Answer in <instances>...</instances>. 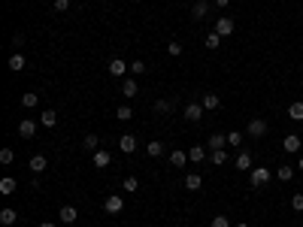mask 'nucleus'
<instances>
[{
    "instance_id": "obj_1",
    "label": "nucleus",
    "mask_w": 303,
    "mask_h": 227,
    "mask_svg": "<svg viewBox=\"0 0 303 227\" xmlns=\"http://www.w3.org/2000/svg\"><path fill=\"white\" fill-rule=\"evenodd\" d=\"M270 179H273V173L267 170V167H255L252 173H248V182H252V188H264Z\"/></svg>"
},
{
    "instance_id": "obj_2",
    "label": "nucleus",
    "mask_w": 303,
    "mask_h": 227,
    "mask_svg": "<svg viewBox=\"0 0 303 227\" xmlns=\"http://www.w3.org/2000/svg\"><path fill=\"white\" fill-rule=\"evenodd\" d=\"M121 209H124V197H121V194H110V197L103 200V212H110V215H118Z\"/></svg>"
},
{
    "instance_id": "obj_3",
    "label": "nucleus",
    "mask_w": 303,
    "mask_h": 227,
    "mask_svg": "<svg viewBox=\"0 0 303 227\" xmlns=\"http://www.w3.org/2000/svg\"><path fill=\"white\" fill-rule=\"evenodd\" d=\"M246 133L252 136V139H261L267 133V121L264 118H252V121H248V127H246Z\"/></svg>"
},
{
    "instance_id": "obj_4",
    "label": "nucleus",
    "mask_w": 303,
    "mask_h": 227,
    "mask_svg": "<svg viewBox=\"0 0 303 227\" xmlns=\"http://www.w3.org/2000/svg\"><path fill=\"white\" fill-rule=\"evenodd\" d=\"M234 30H237L234 19H227V15H224V19H216V33H219V37H230Z\"/></svg>"
},
{
    "instance_id": "obj_5",
    "label": "nucleus",
    "mask_w": 303,
    "mask_h": 227,
    "mask_svg": "<svg viewBox=\"0 0 303 227\" xmlns=\"http://www.w3.org/2000/svg\"><path fill=\"white\" fill-rule=\"evenodd\" d=\"M209 9H212V3H209V0H197V3L191 6V19H194V22L206 19V15H209Z\"/></svg>"
},
{
    "instance_id": "obj_6",
    "label": "nucleus",
    "mask_w": 303,
    "mask_h": 227,
    "mask_svg": "<svg viewBox=\"0 0 303 227\" xmlns=\"http://www.w3.org/2000/svg\"><path fill=\"white\" fill-rule=\"evenodd\" d=\"M91 164H94L97 170H106V167L112 164V154H110V151H103V149H97V151L91 154Z\"/></svg>"
},
{
    "instance_id": "obj_7",
    "label": "nucleus",
    "mask_w": 303,
    "mask_h": 227,
    "mask_svg": "<svg viewBox=\"0 0 303 227\" xmlns=\"http://www.w3.org/2000/svg\"><path fill=\"white\" fill-rule=\"evenodd\" d=\"M234 164H237V170H243V173H252V170H255L252 154H248V151H240L237 158H234Z\"/></svg>"
},
{
    "instance_id": "obj_8",
    "label": "nucleus",
    "mask_w": 303,
    "mask_h": 227,
    "mask_svg": "<svg viewBox=\"0 0 303 227\" xmlns=\"http://www.w3.org/2000/svg\"><path fill=\"white\" fill-rule=\"evenodd\" d=\"M128 70H131V64H124L121 58H112V61H110V76H115V79H121Z\"/></svg>"
},
{
    "instance_id": "obj_9",
    "label": "nucleus",
    "mask_w": 303,
    "mask_h": 227,
    "mask_svg": "<svg viewBox=\"0 0 303 227\" xmlns=\"http://www.w3.org/2000/svg\"><path fill=\"white\" fill-rule=\"evenodd\" d=\"M227 146V133H212L209 139H206V149L209 151H219V149H224Z\"/></svg>"
},
{
    "instance_id": "obj_10",
    "label": "nucleus",
    "mask_w": 303,
    "mask_h": 227,
    "mask_svg": "<svg viewBox=\"0 0 303 227\" xmlns=\"http://www.w3.org/2000/svg\"><path fill=\"white\" fill-rule=\"evenodd\" d=\"M282 146H285V151H288V154H297V151H300V146H303V139H300L297 133H288Z\"/></svg>"
},
{
    "instance_id": "obj_11",
    "label": "nucleus",
    "mask_w": 303,
    "mask_h": 227,
    "mask_svg": "<svg viewBox=\"0 0 303 227\" xmlns=\"http://www.w3.org/2000/svg\"><path fill=\"white\" fill-rule=\"evenodd\" d=\"M118 149H121L124 154H131V151H137V136H134V133H124V136L118 139Z\"/></svg>"
},
{
    "instance_id": "obj_12",
    "label": "nucleus",
    "mask_w": 303,
    "mask_h": 227,
    "mask_svg": "<svg viewBox=\"0 0 303 227\" xmlns=\"http://www.w3.org/2000/svg\"><path fill=\"white\" fill-rule=\"evenodd\" d=\"M30 173H33V176H40V173H46V167H49V161L43 158V154H33V158H30Z\"/></svg>"
},
{
    "instance_id": "obj_13",
    "label": "nucleus",
    "mask_w": 303,
    "mask_h": 227,
    "mask_svg": "<svg viewBox=\"0 0 303 227\" xmlns=\"http://www.w3.org/2000/svg\"><path fill=\"white\" fill-rule=\"evenodd\" d=\"M58 218H61L64 224H73V221L79 218V209H76V206H61V212H58Z\"/></svg>"
},
{
    "instance_id": "obj_14",
    "label": "nucleus",
    "mask_w": 303,
    "mask_h": 227,
    "mask_svg": "<svg viewBox=\"0 0 303 227\" xmlns=\"http://www.w3.org/2000/svg\"><path fill=\"white\" fill-rule=\"evenodd\" d=\"M200 106L209 109V112H216V109L221 106V100H219V94H203V97H200Z\"/></svg>"
},
{
    "instance_id": "obj_15",
    "label": "nucleus",
    "mask_w": 303,
    "mask_h": 227,
    "mask_svg": "<svg viewBox=\"0 0 303 227\" xmlns=\"http://www.w3.org/2000/svg\"><path fill=\"white\" fill-rule=\"evenodd\" d=\"M121 94H124V97H128V100L139 94V91H137V79H134V76H128V79H124V82H121Z\"/></svg>"
},
{
    "instance_id": "obj_16",
    "label": "nucleus",
    "mask_w": 303,
    "mask_h": 227,
    "mask_svg": "<svg viewBox=\"0 0 303 227\" xmlns=\"http://www.w3.org/2000/svg\"><path fill=\"white\" fill-rule=\"evenodd\" d=\"M185 118L188 121H200L203 118V106H200V103H188V106H185Z\"/></svg>"
},
{
    "instance_id": "obj_17",
    "label": "nucleus",
    "mask_w": 303,
    "mask_h": 227,
    "mask_svg": "<svg viewBox=\"0 0 303 227\" xmlns=\"http://www.w3.org/2000/svg\"><path fill=\"white\" fill-rule=\"evenodd\" d=\"M33 133H37V125H33L30 118H25V121H19V136H25V139H30Z\"/></svg>"
},
{
    "instance_id": "obj_18",
    "label": "nucleus",
    "mask_w": 303,
    "mask_h": 227,
    "mask_svg": "<svg viewBox=\"0 0 303 227\" xmlns=\"http://www.w3.org/2000/svg\"><path fill=\"white\" fill-rule=\"evenodd\" d=\"M82 149H85V151H91V154H94V151L100 149V136H97V133H88V136L82 139Z\"/></svg>"
},
{
    "instance_id": "obj_19",
    "label": "nucleus",
    "mask_w": 303,
    "mask_h": 227,
    "mask_svg": "<svg viewBox=\"0 0 303 227\" xmlns=\"http://www.w3.org/2000/svg\"><path fill=\"white\" fill-rule=\"evenodd\" d=\"M294 173H297L294 167H288V164H282V167L276 170V179H279V182H291V179H294Z\"/></svg>"
},
{
    "instance_id": "obj_20",
    "label": "nucleus",
    "mask_w": 303,
    "mask_h": 227,
    "mask_svg": "<svg viewBox=\"0 0 303 227\" xmlns=\"http://www.w3.org/2000/svg\"><path fill=\"white\" fill-rule=\"evenodd\" d=\"M15 218H19V212H15V209H0V224L3 227H9V224H15Z\"/></svg>"
},
{
    "instance_id": "obj_21",
    "label": "nucleus",
    "mask_w": 303,
    "mask_h": 227,
    "mask_svg": "<svg viewBox=\"0 0 303 227\" xmlns=\"http://www.w3.org/2000/svg\"><path fill=\"white\" fill-rule=\"evenodd\" d=\"M15 188H19V182H15L12 176H3V179H0V194H6V197H9Z\"/></svg>"
},
{
    "instance_id": "obj_22",
    "label": "nucleus",
    "mask_w": 303,
    "mask_h": 227,
    "mask_svg": "<svg viewBox=\"0 0 303 227\" xmlns=\"http://www.w3.org/2000/svg\"><path fill=\"white\" fill-rule=\"evenodd\" d=\"M288 118L291 121H303V100H294L288 106Z\"/></svg>"
},
{
    "instance_id": "obj_23",
    "label": "nucleus",
    "mask_w": 303,
    "mask_h": 227,
    "mask_svg": "<svg viewBox=\"0 0 303 227\" xmlns=\"http://www.w3.org/2000/svg\"><path fill=\"white\" fill-rule=\"evenodd\" d=\"M146 151H149V158H161V154H164V143H161V139H152V143L146 146Z\"/></svg>"
},
{
    "instance_id": "obj_24",
    "label": "nucleus",
    "mask_w": 303,
    "mask_h": 227,
    "mask_svg": "<svg viewBox=\"0 0 303 227\" xmlns=\"http://www.w3.org/2000/svg\"><path fill=\"white\" fill-rule=\"evenodd\" d=\"M9 70H12V73H22V70H25V55H22V51H15V55L9 58Z\"/></svg>"
},
{
    "instance_id": "obj_25",
    "label": "nucleus",
    "mask_w": 303,
    "mask_h": 227,
    "mask_svg": "<svg viewBox=\"0 0 303 227\" xmlns=\"http://www.w3.org/2000/svg\"><path fill=\"white\" fill-rule=\"evenodd\" d=\"M203 158H206V149H203V146H191V149H188V161L200 164Z\"/></svg>"
},
{
    "instance_id": "obj_26",
    "label": "nucleus",
    "mask_w": 303,
    "mask_h": 227,
    "mask_svg": "<svg viewBox=\"0 0 303 227\" xmlns=\"http://www.w3.org/2000/svg\"><path fill=\"white\" fill-rule=\"evenodd\" d=\"M185 161H188V151H182V149L170 151V164H173V167H185Z\"/></svg>"
},
{
    "instance_id": "obj_27",
    "label": "nucleus",
    "mask_w": 303,
    "mask_h": 227,
    "mask_svg": "<svg viewBox=\"0 0 303 227\" xmlns=\"http://www.w3.org/2000/svg\"><path fill=\"white\" fill-rule=\"evenodd\" d=\"M37 103H40V94H37V91H28V94H22V106H25V109H33Z\"/></svg>"
},
{
    "instance_id": "obj_28",
    "label": "nucleus",
    "mask_w": 303,
    "mask_h": 227,
    "mask_svg": "<svg viewBox=\"0 0 303 227\" xmlns=\"http://www.w3.org/2000/svg\"><path fill=\"white\" fill-rule=\"evenodd\" d=\"M200 185H203V179L197 176V173H188V176H185V188L188 191H200Z\"/></svg>"
},
{
    "instance_id": "obj_29",
    "label": "nucleus",
    "mask_w": 303,
    "mask_h": 227,
    "mask_svg": "<svg viewBox=\"0 0 303 227\" xmlns=\"http://www.w3.org/2000/svg\"><path fill=\"white\" fill-rule=\"evenodd\" d=\"M121 188L128 191V194H137V191H139V182H137V176H128V179L121 182Z\"/></svg>"
},
{
    "instance_id": "obj_30",
    "label": "nucleus",
    "mask_w": 303,
    "mask_h": 227,
    "mask_svg": "<svg viewBox=\"0 0 303 227\" xmlns=\"http://www.w3.org/2000/svg\"><path fill=\"white\" fill-rule=\"evenodd\" d=\"M206 49H212V51H216L219 46H221V37H219V33L216 30H212V33H206V43H203Z\"/></svg>"
},
{
    "instance_id": "obj_31",
    "label": "nucleus",
    "mask_w": 303,
    "mask_h": 227,
    "mask_svg": "<svg viewBox=\"0 0 303 227\" xmlns=\"http://www.w3.org/2000/svg\"><path fill=\"white\" fill-rule=\"evenodd\" d=\"M55 125H58V112L46 109V112H43V127H55Z\"/></svg>"
},
{
    "instance_id": "obj_32",
    "label": "nucleus",
    "mask_w": 303,
    "mask_h": 227,
    "mask_svg": "<svg viewBox=\"0 0 303 227\" xmlns=\"http://www.w3.org/2000/svg\"><path fill=\"white\" fill-rule=\"evenodd\" d=\"M115 118H118V121H131V118H134V109H131V106H118V109H115Z\"/></svg>"
},
{
    "instance_id": "obj_33",
    "label": "nucleus",
    "mask_w": 303,
    "mask_h": 227,
    "mask_svg": "<svg viewBox=\"0 0 303 227\" xmlns=\"http://www.w3.org/2000/svg\"><path fill=\"white\" fill-rule=\"evenodd\" d=\"M227 146L240 149V146H243V133H240V130H230V133H227Z\"/></svg>"
},
{
    "instance_id": "obj_34",
    "label": "nucleus",
    "mask_w": 303,
    "mask_h": 227,
    "mask_svg": "<svg viewBox=\"0 0 303 227\" xmlns=\"http://www.w3.org/2000/svg\"><path fill=\"white\" fill-rule=\"evenodd\" d=\"M155 112H173V100H155Z\"/></svg>"
},
{
    "instance_id": "obj_35",
    "label": "nucleus",
    "mask_w": 303,
    "mask_h": 227,
    "mask_svg": "<svg viewBox=\"0 0 303 227\" xmlns=\"http://www.w3.org/2000/svg\"><path fill=\"white\" fill-rule=\"evenodd\" d=\"M212 164H227V151H224V149L212 151Z\"/></svg>"
},
{
    "instance_id": "obj_36",
    "label": "nucleus",
    "mask_w": 303,
    "mask_h": 227,
    "mask_svg": "<svg viewBox=\"0 0 303 227\" xmlns=\"http://www.w3.org/2000/svg\"><path fill=\"white\" fill-rule=\"evenodd\" d=\"M212 227H234V224L227 221V215H216L212 218Z\"/></svg>"
},
{
    "instance_id": "obj_37",
    "label": "nucleus",
    "mask_w": 303,
    "mask_h": 227,
    "mask_svg": "<svg viewBox=\"0 0 303 227\" xmlns=\"http://www.w3.org/2000/svg\"><path fill=\"white\" fill-rule=\"evenodd\" d=\"M291 209H294V212H303V194H294V197H291Z\"/></svg>"
},
{
    "instance_id": "obj_38",
    "label": "nucleus",
    "mask_w": 303,
    "mask_h": 227,
    "mask_svg": "<svg viewBox=\"0 0 303 227\" xmlns=\"http://www.w3.org/2000/svg\"><path fill=\"white\" fill-rule=\"evenodd\" d=\"M131 73H134V76H142V73H146V64H142V61H134V64H131Z\"/></svg>"
},
{
    "instance_id": "obj_39",
    "label": "nucleus",
    "mask_w": 303,
    "mask_h": 227,
    "mask_svg": "<svg viewBox=\"0 0 303 227\" xmlns=\"http://www.w3.org/2000/svg\"><path fill=\"white\" fill-rule=\"evenodd\" d=\"M167 51H170L173 58H179V55H182V43H170V46H167Z\"/></svg>"
},
{
    "instance_id": "obj_40",
    "label": "nucleus",
    "mask_w": 303,
    "mask_h": 227,
    "mask_svg": "<svg viewBox=\"0 0 303 227\" xmlns=\"http://www.w3.org/2000/svg\"><path fill=\"white\" fill-rule=\"evenodd\" d=\"M12 158H15L12 149H3V151H0V164H12Z\"/></svg>"
},
{
    "instance_id": "obj_41",
    "label": "nucleus",
    "mask_w": 303,
    "mask_h": 227,
    "mask_svg": "<svg viewBox=\"0 0 303 227\" xmlns=\"http://www.w3.org/2000/svg\"><path fill=\"white\" fill-rule=\"evenodd\" d=\"M70 3H73V0H55V9H58V12H67Z\"/></svg>"
},
{
    "instance_id": "obj_42",
    "label": "nucleus",
    "mask_w": 303,
    "mask_h": 227,
    "mask_svg": "<svg viewBox=\"0 0 303 227\" xmlns=\"http://www.w3.org/2000/svg\"><path fill=\"white\" fill-rule=\"evenodd\" d=\"M212 3H216L219 9H224V6H230V0H212Z\"/></svg>"
},
{
    "instance_id": "obj_43",
    "label": "nucleus",
    "mask_w": 303,
    "mask_h": 227,
    "mask_svg": "<svg viewBox=\"0 0 303 227\" xmlns=\"http://www.w3.org/2000/svg\"><path fill=\"white\" fill-rule=\"evenodd\" d=\"M297 170L303 173V154H300V158H297Z\"/></svg>"
},
{
    "instance_id": "obj_44",
    "label": "nucleus",
    "mask_w": 303,
    "mask_h": 227,
    "mask_svg": "<svg viewBox=\"0 0 303 227\" xmlns=\"http://www.w3.org/2000/svg\"><path fill=\"white\" fill-rule=\"evenodd\" d=\"M37 227H58V224H52V221H43V224H37Z\"/></svg>"
},
{
    "instance_id": "obj_45",
    "label": "nucleus",
    "mask_w": 303,
    "mask_h": 227,
    "mask_svg": "<svg viewBox=\"0 0 303 227\" xmlns=\"http://www.w3.org/2000/svg\"><path fill=\"white\" fill-rule=\"evenodd\" d=\"M234 227H248V224H234Z\"/></svg>"
},
{
    "instance_id": "obj_46",
    "label": "nucleus",
    "mask_w": 303,
    "mask_h": 227,
    "mask_svg": "<svg viewBox=\"0 0 303 227\" xmlns=\"http://www.w3.org/2000/svg\"><path fill=\"white\" fill-rule=\"evenodd\" d=\"M300 227H303V224H300Z\"/></svg>"
}]
</instances>
